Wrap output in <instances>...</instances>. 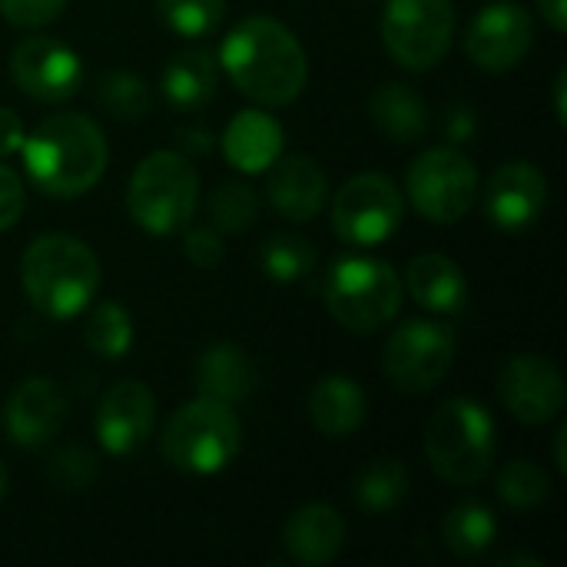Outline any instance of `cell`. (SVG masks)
Listing matches in <instances>:
<instances>
[{
	"instance_id": "6da1fadb",
	"label": "cell",
	"mask_w": 567,
	"mask_h": 567,
	"mask_svg": "<svg viewBox=\"0 0 567 567\" xmlns=\"http://www.w3.org/2000/svg\"><path fill=\"white\" fill-rule=\"evenodd\" d=\"M219 63L233 86L262 106L292 103L309 80L302 43L272 17H246L236 23L219 47Z\"/></svg>"
},
{
	"instance_id": "7a4b0ae2",
	"label": "cell",
	"mask_w": 567,
	"mask_h": 567,
	"mask_svg": "<svg viewBox=\"0 0 567 567\" xmlns=\"http://www.w3.org/2000/svg\"><path fill=\"white\" fill-rule=\"evenodd\" d=\"M20 150L30 183L53 199H76L96 186L110 156L103 130L83 113L47 116Z\"/></svg>"
},
{
	"instance_id": "3957f363",
	"label": "cell",
	"mask_w": 567,
	"mask_h": 567,
	"mask_svg": "<svg viewBox=\"0 0 567 567\" xmlns=\"http://www.w3.org/2000/svg\"><path fill=\"white\" fill-rule=\"evenodd\" d=\"M20 282L37 312L50 319H73L100 289V259L83 239L47 233L27 246L20 259Z\"/></svg>"
},
{
	"instance_id": "277c9868",
	"label": "cell",
	"mask_w": 567,
	"mask_h": 567,
	"mask_svg": "<svg viewBox=\"0 0 567 567\" xmlns=\"http://www.w3.org/2000/svg\"><path fill=\"white\" fill-rule=\"evenodd\" d=\"M425 458L432 472L458 488L478 485L495 465V422L475 399L442 402L425 425Z\"/></svg>"
},
{
	"instance_id": "5b68a950",
	"label": "cell",
	"mask_w": 567,
	"mask_h": 567,
	"mask_svg": "<svg viewBox=\"0 0 567 567\" xmlns=\"http://www.w3.org/2000/svg\"><path fill=\"white\" fill-rule=\"evenodd\" d=\"M159 449L176 472L216 475L239 455L243 422L229 402L199 395L169 415Z\"/></svg>"
},
{
	"instance_id": "8992f818",
	"label": "cell",
	"mask_w": 567,
	"mask_h": 567,
	"mask_svg": "<svg viewBox=\"0 0 567 567\" xmlns=\"http://www.w3.org/2000/svg\"><path fill=\"white\" fill-rule=\"evenodd\" d=\"M399 272L372 256H346L326 276V309L349 332L369 336L389 326L402 309Z\"/></svg>"
},
{
	"instance_id": "52a82bcc",
	"label": "cell",
	"mask_w": 567,
	"mask_h": 567,
	"mask_svg": "<svg viewBox=\"0 0 567 567\" xmlns=\"http://www.w3.org/2000/svg\"><path fill=\"white\" fill-rule=\"evenodd\" d=\"M199 199V176L193 163L173 150L150 153L130 179L126 209L133 223L153 236H169L186 229L196 213Z\"/></svg>"
},
{
	"instance_id": "ba28073f",
	"label": "cell",
	"mask_w": 567,
	"mask_h": 567,
	"mask_svg": "<svg viewBox=\"0 0 567 567\" xmlns=\"http://www.w3.org/2000/svg\"><path fill=\"white\" fill-rule=\"evenodd\" d=\"M455 37L452 0H389L382 13V43L405 70H432L445 60Z\"/></svg>"
},
{
	"instance_id": "9c48e42d",
	"label": "cell",
	"mask_w": 567,
	"mask_h": 567,
	"mask_svg": "<svg viewBox=\"0 0 567 567\" xmlns=\"http://www.w3.org/2000/svg\"><path fill=\"white\" fill-rule=\"evenodd\" d=\"M455 365V332L432 319L402 322L382 352L385 379L409 395H425L445 382Z\"/></svg>"
},
{
	"instance_id": "30bf717a",
	"label": "cell",
	"mask_w": 567,
	"mask_h": 567,
	"mask_svg": "<svg viewBox=\"0 0 567 567\" xmlns=\"http://www.w3.org/2000/svg\"><path fill=\"white\" fill-rule=\"evenodd\" d=\"M409 199L429 223L452 226L478 199V169L455 146L425 150L409 169Z\"/></svg>"
},
{
	"instance_id": "8fae6325",
	"label": "cell",
	"mask_w": 567,
	"mask_h": 567,
	"mask_svg": "<svg viewBox=\"0 0 567 567\" xmlns=\"http://www.w3.org/2000/svg\"><path fill=\"white\" fill-rule=\"evenodd\" d=\"M405 199L382 173L352 176L332 199V229L349 246H379L402 226Z\"/></svg>"
},
{
	"instance_id": "7c38bea8",
	"label": "cell",
	"mask_w": 567,
	"mask_h": 567,
	"mask_svg": "<svg viewBox=\"0 0 567 567\" xmlns=\"http://www.w3.org/2000/svg\"><path fill=\"white\" fill-rule=\"evenodd\" d=\"M535 43V20L522 3L498 0L478 10L465 30V53L478 70H515Z\"/></svg>"
},
{
	"instance_id": "4fadbf2b",
	"label": "cell",
	"mask_w": 567,
	"mask_h": 567,
	"mask_svg": "<svg viewBox=\"0 0 567 567\" xmlns=\"http://www.w3.org/2000/svg\"><path fill=\"white\" fill-rule=\"evenodd\" d=\"M10 76L30 100L63 103L80 90L83 63L56 37H27L10 53Z\"/></svg>"
},
{
	"instance_id": "5bb4252c",
	"label": "cell",
	"mask_w": 567,
	"mask_h": 567,
	"mask_svg": "<svg viewBox=\"0 0 567 567\" xmlns=\"http://www.w3.org/2000/svg\"><path fill=\"white\" fill-rule=\"evenodd\" d=\"M502 405L525 425H545L565 409V379L542 355H515L498 375Z\"/></svg>"
},
{
	"instance_id": "9a60e30c",
	"label": "cell",
	"mask_w": 567,
	"mask_h": 567,
	"mask_svg": "<svg viewBox=\"0 0 567 567\" xmlns=\"http://www.w3.org/2000/svg\"><path fill=\"white\" fill-rule=\"evenodd\" d=\"M545 206H548V179L535 163L512 159L492 173L485 193V216L498 229L522 233L538 223Z\"/></svg>"
},
{
	"instance_id": "2e32d148",
	"label": "cell",
	"mask_w": 567,
	"mask_h": 567,
	"mask_svg": "<svg viewBox=\"0 0 567 567\" xmlns=\"http://www.w3.org/2000/svg\"><path fill=\"white\" fill-rule=\"evenodd\" d=\"M63 422H66V395L47 375L23 379L3 405L7 439L20 449L47 445L63 429Z\"/></svg>"
},
{
	"instance_id": "e0dca14e",
	"label": "cell",
	"mask_w": 567,
	"mask_h": 567,
	"mask_svg": "<svg viewBox=\"0 0 567 567\" xmlns=\"http://www.w3.org/2000/svg\"><path fill=\"white\" fill-rule=\"evenodd\" d=\"M156 425V399L143 382H116L96 405V439L110 455L136 452Z\"/></svg>"
},
{
	"instance_id": "ac0fdd59",
	"label": "cell",
	"mask_w": 567,
	"mask_h": 567,
	"mask_svg": "<svg viewBox=\"0 0 567 567\" xmlns=\"http://www.w3.org/2000/svg\"><path fill=\"white\" fill-rule=\"evenodd\" d=\"M269 169L272 173L266 179V193L279 216H286L289 223H309L322 213L329 196V179L319 159L306 153H292L276 159Z\"/></svg>"
},
{
	"instance_id": "d6986e66",
	"label": "cell",
	"mask_w": 567,
	"mask_h": 567,
	"mask_svg": "<svg viewBox=\"0 0 567 567\" xmlns=\"http://www.w3.org/2000/svg\"><path fill=\"white\" fill-rule=\"evenodd\" d=\"M282 545L299 565H329L346 545V522L332 505H302L289 515L282 528Z\"/></svg>"
},
{
	"instance_id": "ffe728a7",
	"label": "cell",
	"mask_w": 567,
	"mask_h": 567,
	"mask_svg": "<svg viewBox=\"0 0 567 567\" xmlns=\"http://www.w3.org/2000/svg\"><path fill=\"white\" fill-rule=\"evenodd\" d=\"M282 153V126L266 110H243L223 133V156L239 173H266Z\"/></svg>"
},
{
	"instance_id": "44dd1931",
	"label": "cell",
	"mask_w": 567,
	"mask_h": 567,
	"mask_svg": "<svg viewBox=\"0 0 567 567\" xmlns=\"http://www.w3.org/2000/svg\"><path fill=\"white\" fill-rule=\"evenodd\" d=\"M369 399L349 375H322L309 392V419L326 439H349L362 429Z\"/></svg>"
},
{
	"instance_id": "7402d4cb",
	"label": "cell",
	"mask_w": 567,
	"mask_h": 567,
	"mask_svg": "<svg viewBox=\"0 0 567 567\" xmlns=\"http://www.w3.org/2000/svg\"><path fill=\"white\" fill-rule=\"evenodd\" d=\"M405 286H409V296L422 309H429V312L452 316V312H462L465 302H468V282H465L462 266L452 262L442 252H422V256H415L409 262Z\"/></svg>"
},
{
	"instance_id": "603a6c76",
	"label": "cell",
	"mask_w": 567,
	"mask_h": 567,
	"mask_svg": "<svg viewBox=\"0 0 567 567\" xmlns=\"http://www.w3.org/2000/svg\"><path fill=\"white\" fill-rule=\"evenodd\" d=\"M259 372L256 362L233 342H216L196 359V389L219 402H243L256 392Z\"/></svg>"
},
{
	"instance_id": "cb8c5ba5",
	"label": "cell",
	"mask_w": 567,
	"mask_h": 567,
	"mask_svg": "<svg viewBox=\"0 0 567 567\" xmlns=\"http://www.w3.org/2000/svg\"><path fill=\"white\" fill-rule=\"evenodd\" d=\"M372 123L395 143H415L429 130V110L412 86L385 83L372 93Z\"/></svg>"
},
{
	"instance_id": "d4e9b609",
	"label": "cell",
	"mask_w": 567,
	"mask_h": 567,
	"mask_svg": "<svg viewBox=\"0 0 567 567\" xmlns=\"http://www.w3.org/2000/svg\"><path fill=\"white\" fill-rule=\"evenodd\" d=\"M163 96L179 110H199L216 93V63L206 50H183L176 53L159 80Z\"/></svg>"
},
{
	"instance_id": "484cf974",
	"label": "cell",
	"mask_w": 567,
	"mask_h": 567,
	"mask_svg": "<svg viewBox=\"0 0 567 567\" xmlns=\"http://www.w3.org/2000/svg\"><path fill=\"white\" fill-rule=\"evenodd\" d=\"M495 538H498V522H495L492 508H485L478 502L455 505L442 522V542L458 558L485 555L495 545Z\"/></svg>"
},
{
	"instance_id": "4316f807",
	"label": "cell",
	"mask_w": 567,
	"mask_h": 567,
	"mask_svg": "<svg viewBox=\"0 0 567 567\" xmlns=\"http://www.w3.org/2000/svg\"><path fill=\"white\" fill-rule=\"evenodd\" d=\"M405 495H409V468L399 458H375L352 482V498L372 515H385L399 508Z\"/></svg>"
},
{
	"instance_id": "83f0119b",
	"label": "cell",
	"mask_w": 567,
	"mask_h": 567,
	"mask_svg": "<svg viewBox=\"0 0 567 567\" xmlns=\"http://www.w3.org/2000/svg\"><path fill=\"white\" fill-rule=\"evenodd\" d=\"M259 266L266 279L272 282H299L312 272L316 266V249L309 239L292 236V233H276L262 243Z\"/></svg>"
},
{
	"instance_id": "f1b7e54d",
	"label": "cell",
	"mask_w": 567,
	"mask_h": 567,
	"mask_svg": "<svg viewBox=\"0 0 567 567\" xmlns=\"http://www.w3.org/2000/svg\"><path fill=\"white\" fill-rule=\"evenodd\" d=\"M498 495L508 508L532 512L551 498V475L532 458H515L498 475Z\"/></svg>"
},
{
	"instance_id": "f546056e",
	"label": "cell",
	"mask_w": 567,
	"mask_h": 567,
	"mask_svg": "<svg viewBox=\"0 0 567 567\" xmlns=\"http://www.w3.org/2000/svg\"><path fill=\"white\" fill-rule=\"evenodd\" d=\"M96 100L100 106L113 116V120H143L153 106L150 86L126 73V70H110L96 80Z\"/></svg>"
},
{
	"instance_id": "4dcf8cb0",
	"label": "cell",
	"mask_w": 567,
	"mask_h": 567,
	"mask_svg": "<svg viewBox=\"0 0 567 567\" xmlns=\"http://www.w3.org/2000/svg\"><path fill=\"white\" fill-rule=\"evenodd\" d=\"M86 346L100 359H123L133 346V319L120 302H100L86 319Z\"/></svg>"
},
{
	"instance_id": "1f68e13d",
	"label": "cell",
	"mask_w": 567,
	"mask_h": 567,
	"mask_svg": "<svg viewBox=\"0 0 567 567\" xmlns=\"http://www.w3.org/2000/svg\"><path fill=\"white\" fill-rule=\"evenodd\" d=\"M156 13L173 33L199 40L223 23L226 0H156Z\"/></svg>"
},
{
	"instance_id": "d6a6232c",
	"label": "cell",
	"mask_w": 567,
	"mask_h": 567,
	"mask_svg": "<svg viewBox=\"0 0 567 567\" xmlns=\"http://www.w3.org/2000/svg\"><path fill=\"white\" fill-rule=\"evenodd\" d=\"M209 219L219 233H246L259 219V199L243 183H223L209 196Z\"/></svg>"
},
{
	"instance_id": "836d02e7",
	"label": "cell",
	"mask_w": 567,
	"mask_h": 567,
	"mask_svg": "<svg viewBox=\"0 0 567 567\" xmlns=\"http://www.w3.org/2000/svg\"><path fill=\"white\" fill-rule=\"evenodd\" d=\"M50 482L60 492H83L96 482V458L86 449H63L50 462Z\"/></svg>"
},
{
	"instance_id": "e575fe53",
	"label": "cell",
	"mask_w": 567,
	"mask_h": 567,
	"mask_svg": "<svg viewBox=\"0 0 567 567\" xmlns=\"http://www.w3.org/2000/svg\"><path fill=\"white\" fill-rule=\"evenodd\" d=\"M66 0H0V17L13 27H47L63 13Z\"/></svg>"
},
{
	"instance_id": "d590c367",
	"label": "cell",
	"mask_w": 567,
	"mask_h": 567,
	"mask_svg": "<svg viewBox=\"0 0 567 567\" xmlns=\"http://www.w3.org/2000/svg\"><path fill=\"white\" fill-rule=\"evenodd\" d=\"M183 252L199 269H216L226 259V246L216 226H193L183 236Z\"/></svg>"
},
{
	"instance_id": "8d00e7d4",
	"label": "cell",
	"mask_w": 567,
	"mask_h": 567,
	"mask_svg": "<svg viewBox=\"0 0 567 567\" xmlns=\"http://www.w3.org/2000/svg\"><path fill=\"white\" fill-rule=\"evenodd\" d=\"M23 206H27L23 179L10 166L0 163V233L17 226V219L23 216Z\"/></svg>"
},
{
	"instance_id": "74e56055",
	"label": "cell",
	"mask_w": 567,
	"mask_h": 567,
	"mask_svg": "<svg viewBox=\"0 0 567 567\" xmlns=\"http://www.w3.org/2000/svg\"><path fill=\"white\" fill-rule=\"evenodd\" d=\"M23 136H27V130H23L20 116L13 110L0 106V159L13 156L23 146Z\"/></svg>"
},
{
	"instance_id": "f35d334b",
	"label": "cell",
	"mask_w": 567,
	"mask_h": 567,
	"mask_svg": "<svg viewBox=\"0 0 567 567\" xmlns=\"http://www.w3.org/2000/svg\"><path fill=\"white\" fill-rule=\"evenodd\" d=\"M542 17L548 20V27L555 33H565L567 30V0H535Z\"/></svg>"
},
{
	"instance_id": "ab89813d",
	"label": "cell",
	"mask_w": 567,
	"mask_h": 567,
	"mask_svg": "<svg viewBox=\"0 0 567 567\" xmlns=\"http://www.w3.org/2000/svg\"><path fill=\"white\" fill-rule=\"evenodd\" d=\"M565 90H567V73L565 70H558V76H555V116H558V123H561V126H565V120H567Z\"/></svg>"
},
{
	"instance_id": "60d3db41",
	"label": "cell",
	"mask_w": 567,
	"mask_h": 567,
	"mask_svg": "<svg viewBox=\"0 0 567 567\" xmlns=\"http://www.w3.org/2000/svg\"><path fill=\"white\" fill-rule=\"evenodd\" d=\"M565 439H567V429H561L558 435H555V465L567 472V458H565Z\"/></svg>"
},
{
	"instance_id": "b9f144b4",
	"label": "cell",
	"mask_w": 567,
	"mask_h": 567,
	"mask_svg": "<svg viewBox=\"0 0 567 567\" xmlns=\"http://www.w3.org/2000/svg\"><path fill=\"white\" fill-rule=\"evenodd\" d=\"M7 485H10V475H7V465H3V458H0V502H3V495H7Z\"/></svg>"
}]
</instances>
